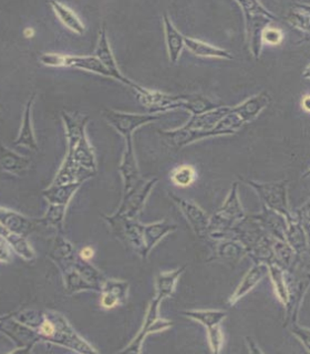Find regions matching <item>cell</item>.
<instances>
[{
  "mask_svg": "<svg viewBox=\"0 0 310 354\" xmlns=\"http://www.w3.org/2000/svg\"><path fill=\"white\" fill-rule=\"evenodd\" d=\"M142 104L152 112L167 111L173 109H187L193 115H198L215 109L217 106L206 97L200 95H167L144 88L138 93Z\"/></svg>",
  "mask_w": 310,
  "mask_h": 354,
  "instance_id": "cell-1",
  "label": "cell"
},
{
  "mask_svg": "<svg viewBox=\"0 0 310 354\" xmlns=\"http://www.w3.org/2000/svg\"><path fill=\"white\" fill-rule=\"evenodd\" d=\"M237 3L244 12L247 41L250 43V51L255 59H259L263 46L261 34L272 21H278V18L270 14L257 1H239Z\"/></svg>",
  "mask_w": 310,
  "mask_h": 354,
  "instance_id": "cell-2",
  "label": "cell"
},
{
  "mask_svg": "<svg viewBox=\"0 0 310 354\" xmlns=\"http://www.w3.org/2000/svg\"><path fill=\"white\" fill-rule=\"evenodd\" d=\"M41 62L48 67H67L93 72L97 75L110 77V73L95 56H67L59 54H46L40 57Z\"/></svg>",
  "mask_w": 310,
  "mask_h": 354,
  "instance_id": "cell-3",
  "label": "cell"
},
{
  "mask_svg": "<svg viewBox=\"0 0 310 354\" xmlns=\"http://www.w3.org/2000/svg\"><path fill=\"white\" fill-rule=\"evenodd\" d=\"M183 314L206 327L211 349L213 352L219 353L222 344H223V332L219 329V323L224 320L226 312L217 311V310H204V311L184 312Z\"/></svg>",
  "mask_w": 310,
  "mask_h": 354,
  "instance_id": "cell-4",
  "label": "cell"
},
{
  "mask_svg": "<svg viewBox=\"0 0 310 354\" xmlns=\"http://www.w3.org/2000/svg\"><path fill=\"white\" fill-rule=\"evenodd\" d=\"M243 216L244 211H241V203L237 196V187L236 184H234L223 209H219L214 218H212V222H210L208 232H217L221 234L234 223V220H241Z\"/></svg>",
  "mask_w": 310,
  "mask_h": 354,
  "instance_id": "cell-5",
  "label": "cell"
},
{
  "mask_svg": "<svg viewBox=\"0 0 310 354\" xmlns=\"http://www.w3.org/2000/svg\"><path fill=\"white\" fill-rule=\"evenodd\" d=\"M95 57L98 58V60L102 63V66L108 70L110 73V77L115 80L121 81V82L135 88L138 93L143 91L144 88L139 86L136 83L130 81L128 78L124 77L119 70L117 62H115V56H113L112 50L110 48L109 40L106 37V25L102 26L100 30V38H99L98 47L95 50Z\"/></svg>",
  "mask_w": 310,
  "mask_h": 354,
  "instance_id": "cell-6",
  "label": "cell"
},
{
  "mask_svg": "<svg viewBox=\"0 0 310 354\" xmlns=\"http://www.w3.org/2000/svg\"><path fill=\"white\" fill-rule=\"evenodd\" d=\"M104 117L126 139L131 137L133 131L140 126L158 119L156 115H129L112 110H104Z\"/></svg>",
  "mask_w": 310,
  "mask_h": 354,
  "instance_id": "cell-7",
  "label": "cell"
},
{
  "mask_svg": "<svg viewBox=\"0 0 310 354\" xmlns=\"http://www.w3.org/2000/svg\"><path fill=\"white\" fill-rule=\"evenodd\" d=\"M161 301L162 300L158 299V297L153 300L152 303L150 305L145 319H144L141 331L139 332L134 340L130 343L129 348L123 350V352H136V353H139L140 349H141L142 342L147 338V334L152 333V332L162 331L164 329H167L172 326V322L162 320V319L158 317V307L161 303Z\"/></svg>",
  "mask_w": 310,
  "mask_h": 354,
  "instance_id": "cell-8",
  "label": "cell"
},
{
  "mask_svg": "<svg viewBox=\"0 0 310 354\" xmlns=\"http://www.w3.org/2000/svg\"><path fill=\"white\" fill-rule=\"evenodd\" d=\"M252 187L259 191V196L265 200V203L270 206V209L277 211L278 214H288L287 198H286V182L272 184H259L254 182H247Z\"/></svg>",
  "mask_w": 310,
  "mask_h": 354,
  "instance_id": "cell-9",
  "label": "cell"
},
{
  "mask_svg": "<svg viewBox=\"0 0 310 354\" xmlns=\"http://www.w3.org/2000/svg\"><path fill=\"white\" fill-rule=\"evenodd\" d=\"M174 200L178 202V205L181 206L182 211H184V215L187 220L190 222L192 225L194 232L200 236V237H205L206 233L208 232V225H210V220L204 214V211H202L195 204L187 202V200H180V198H174Z\"/></svg>",
  "mask_w": 310,
  "mask_h": 354,
  "instance_id": "cell-10",
  "label": "cell"
},
{
  "mask_svg": "<svg viewBox=\"0 0 310 354\" xmlns=\"http://www.w3.org/2000/svg\"><path fill=\"white\" fill-rule=\"evenodd\" d=\"M120 171L122 172L124 177V184H126L124 191H126V194H128L131 189H134L135 186L141 182L136 161H135L131 137H127V151L124 153L123 162L121 164Z\"/></svg>",
  "mask_w": 310,
  "mask_h": 354,
  "instance_id": "cell-11",
  "label": "cell"
},
{
  "mask_svg": "<svg viewBox=\"0 0 310 354\" xmlns=\"http://www.w3.org/2000/svg\"><path fill=\"white\" fill-rule=\"evenodd\" d=\"M0 224L21 236H27L32 232L35 223L23 217L18 213L0 207Z\"/></svg>",
  "mask_w": 310,
  "mask_h": 354,
  "instance_id": "cell-12",
  "label": "cell"
},
{
  "mask_svg": "<svg viewBox=\"0 0 310 354\" xmlns=\"http://www.w3.org/2000/svg\"><path fill=\"white\" fill-rule=\"evenodd\" d=\"M164 30H165V39H167V51H169L171 62H178V58L181 56L184 48V36L178 32L173 23L169 21L167 14L163 16Z\"/></svg>",
  "mask_w": 310,
  "mask_h": 354,
  "instance_id": "cell-13",
  "label": "cell"
},
{
  "mask_svg": "<svg viewBox=\"0 0 310 354\" xmlns=\"http://www.w3.org/2000/svg\"><path fill=\"white\" fill-rule=\"evenodd\" d=\"M30 161L26 157L16 154L0 144V167L12 174L21 175L28 169Z\"/></svg>",
  "mask_w": 310,
  "mask_h": 354,
  "instance_id": "cell-14",
  "label": "cell"
},
{
  "mask_svg": "<svg viewBox=\"0 0 310 354\" xmlns=\"http://www.w3.org/2000/svg\"><path fill=\"white\" fill-rule=\"evenodd\" d=\"M34 100H35V95H32L30 100L27 103L26 110H25V113H23L21 134H19L17 140L14 141V145L26 146V148L32 150V151H37V142H36L32 124V106Z\"/></svg>",
  "mask_w": 310,
  "mask_h": 354,
  "instance_id": "cell-15",
  "label": "cell"
},
{
  "mask_svg": "<svg viewBox=\"0 0 310 354\" xmlns=\"http://www.w3.org/2000/svg\"><path fill=\"white\" fill-rule=\"evenodd\" d=\"M184 47H187L192 54L198 57L219 58V59H232L230 52L225 51L223 49L211 46L208 43L193 39V38H184Z\"/></svg>",
  "mask_w": 310,
  "mask_h": 354,
  "instance_id": "cell-16",
  "label": "cell"
},
{
  "mask_svg": "<svg viewBox=\"0 0 310 354\" xmlns=\"http://www.w3.org/2000/svg\"><path fill=\"white\" fill-rule=\"evenodd\" d=\"M176 226L167 224V222L152 224L149 226H142V238H143L144 250L147 256V252L152 249L153 246L158 243V240L167 233L176 231Z\"/></svg>",
  "mask_w": 310,
  "mask_h": 354,
  "instance_id": "cell-17",
  "label": "cell"
},
{
  "mask_svg": "<svg viewBox=\"0 0 310 354\" xmlns=\"http://www.w3.org/2000/svg\"><path fill=\"white\" fill-rule=\"evenodd\" d=\"M0 237L5 239L7 244L12 246L14 252L21 255L23 259L30 260L35 258V252L32 250L28 241L23 238V236L12 232L10 229L7 228L1 224H0Z\"/></svg>",
  "mask_w": 310,
  "mask_h": 354,
  "instance_id": "cell-18",
  "label": "cell"
},
{
  "mask_svg": "<svg viewBox=\"0 0 310 354\" xmlns=\"http://www.w3.org/2000/svg\"><path fill=\"white\" fill-rule=\"evenodd\" d=\"M50 5L60 19L61 23H64L67 28L78 34H84L86 29H84V23L80 21V18L72 12L71 9L68 8L64 3H56V1L50 3Z\"/></svg>",
  "mask_w": 310,
  "mask_h": 354,
  "instance_id": "cell-19",
  "label": "cell"
},
{
  "mask_svg": "<svg viewBox=\"0 0 310 354\" xmlns=\"http://www.w3.org/2000/svg\"><path fill=\"white\" fill-rule=\"evenodd\" d=\"M81 183L64 184V185H52L49 189L45 191V196L53 205H66L71 200Z\"/></svg>",
  "mask_w": 310,
  "mask_h": 354,
  "instance_id": "cell-20",
  "label": "cell"
},
{
  "mask_svg": "<svg viewBox=\"0 0 310 354\" xmlns=\"http://www.w3.org/2000/svg\"><path fill=\"white\" fill-rule=\"evenodd\" d=\"M265 272H266V267H264V266H259V267L256 266L253 269H250V272L243 279L239 288L236 289V292L230 298V305L237 303L239 298L243 297L247 292H250V289L253 288L256 283H259V280L263 278Z\"/></svg>",
  "mask_w": 310,
  "mask_h": 354,
  "instance_id": "cell-21",
  "label": "cell"
},
{
  "mask_svg": "<svg viewBox=\"0 0 310 354\" xmlns=\"http://www.w3.org/2000/svg\"><path fill=\"white\" fill-rule=\"evenodd\" d=\"M185 267L174 270V272H165L158 276L156 280V297L158 299L163 300L167 296H171L174 292V287H176V281L178 276L184 272Z\"/></svg>",
  "mask_w": 310,
  "mask_h": 354,
  "instance_id": "cell-22",
  "label": "cell"
},
{
  "mask_svg": "<svg viewBox=\"0 0 310 354\" xmlns=\"http://www.w3.org/2000/svg\"><path fill=\"white\" fill-rule=\"evenodd\" d=\"M126 290H124L123 283H112V286L110 290H106L101 299V305L106 309H111L113 307L118 306L120 303L121 298L123 297Z\"/></svg>",
  "mask_w": 310,
  "mask_h": 354,
  "instance_id": "cell-23",
  "label": "cell"
},
{
  "mask_svg": "<svg viewBox=\"0 0 310 354\" xmlns=\"http://www.w3.org/2000/svg\"><path fill=\"white\" fill-rule=\"evenodd\" d=\"M171 178L176 185L187 187V186H190L195 180V171L192 166L183 165L174 169Z\"/></svg>",
  "mask_w": 310,
  "mask_h": 354,
  "instance_id": "cell-24",
  "label": "cell"
},
{
  "mask_svg": "<svg viewBox=\"0 0 310 354\" xmlns=\"http://www.w3.org/2000/svg\"><path fill=\"white\" fill-rule=\"evenodd\" d=\"M270 274H272V278H273L274 286H275L276 292L278 294L279 299L282 300V303H287L288 292L286 286H285L282 269L276 265H270Z\"/></svg>",
  "mask_w": 310,
  "mask_h": 354,
  "instance_id": "cell-25",
  "label": "cell"
},
{
  "mask_svg": "<svg viewBox=\"0 0 310 354\" xmlns=\"http://www.w3.org/2000/svg\"><path fill=\"white\" fill-rule=\"evenodd\" d=\"M286 233L288 234V240H289L291 246H294V248L302 249L306 247V236H305V233L302 232V226L290 222L289 229L286 231Z\"/></svg>",
  "mask_w": 310,
  "mask_h": 354,
  "instance_id": "cell-26",
  "label": "cell"
},
{
  "mask_svg": "<svg viewBox=\"0 0 310 354\" xmlns=\"http://www.w3.org/2000/svg\"><path fill=\"white\" fill-rule=\"evenodd\" d=\"M64 209L66 205H53L50 204V209L47 213L46 217L43 218L41 222L43 224H50V225H60L64 218Z\"/></svg>",
  "mask_w": 310,
  "mask_h": 354,
  "instance_id": "cell-27",
  "label": "cell"
},
{
  "mask_svg": "<svg viewBox=\"0 0 310 354\" xmlns=\"http://www.w3.org/2000/svg\"><path fill=\"white\" fill-rule=\"evenodd\" d=\"M288 19L295 26L302 29L304 32H308V28H309V12H308V9H306L304 12H302V10L291 12Z\"/></svg>",
  "mask_w": 310,
  "mask_h": 354,
  "instance_id": "cell-28",
  "label": "cell"
},
{
  "mask_svg": "<svg viewBox=\"0 0 310 354\" xmlns=\"http://www.w3.org/2000/svg\"><path fill=\"white\" fill-rule=\"evenodd\" d=\"M283 39L284 37H283L282 32L277 28L267 27L261 34V41L272 45V46H278L282 43Z\"/></svg>",
  "mask_w": 310,
  "mask_h": 354,
  "instance_id": "cell-29",
  "label": "cell"
},
{
  "mask_svg": "<svg viewBox=\"0 0 310 354\" xmlns=\"http://www.w3.org/2000/svg\"><path fill=\"white\" fill-rule=\"evenodd\" d=\"M12 260V252L5 241H0V263H9Z\"/></svg>",
  "mask_w": 310,
  "mask_h": 354,
  "instance_id": "cell-30",
  "label": "cell"
},
{
  "mask_svg": "<svg viewBox=\"0 0 310 354\" xmlns=\"http://www.w3.org/2000/svg\"><path fill=\"white\" fill-rule=\"evenodd\" d=\"M93 255H95V250L91 247H84L81 249L80 257L82 260H90L93 257Z\"/></svg>",
  "mask_w": 310,
  "mask_h": 354,
  "instance_id": "cell-31",
  "label": "cell"
},
{
  "mask_svg": "<svg viewBox=\"0 0 310 354\" xmlns=\"http://www.w3.org/2000/svg\"><path fill=\"white\" fill-rule=\"evenodd\" d=\"M308 101H309V95H307L302 101V108H304V110L306 112H309V104H308Z\"/></svg>",
  "mask_w": 310,
  "mask_h": 354,
  "instance_id": "cell-32",
  "label": "cell"
},
{
  "mask_svg": "<svg viewBox=\"0 0 310 354\" xmlns=\"http://www.w3.org/2000/svg\"><path fill=\"white\" fill-rule=\"evenodd\" d=\"M23 34H25V37L32 38L35 34V30L32 28H27Z\"/></svg>",
  "mask_w": 310,
  "mask_h": 354,
  "instance_id": "cell-33",
  "label": "cell"
}]
</instances>
